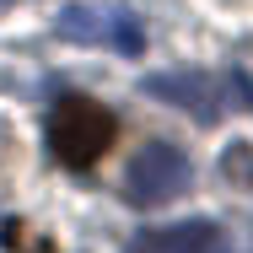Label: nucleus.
Wrapping results in <instances>:
<instances>
[{
    "label": "nucleus",
    "mask_w": 253,
    "mask_h": 253,
    "mask_svg": "<svg viewBox=\"0 0 253 253\" xmlns=\"http://www.w3.org/2000/svg\"><path fill=\"white\" fill-rule=\"evenodd\" d=\"M113 135H119V119L92 97H59L49 108V151L59 167H92L102 162V151L113 146Z\"/></svg>",
    "instance_id": "f257e3e1"
},
{
    "label": "nucleus",
    "mask_w": 253,
    "mask_h": 253,
    "mask_svg": "<svg viewBox=\"0 0 253 253\" xmlns=\"http://www.w3.org/2000/svg\"><path fill=\"white\" fill-rule=\"evenodd\" d=\"M189 178H194L189 156L178 151V146H167V140H151V146H140V151L129 156V167H124V200L135 205V210H156V205L178 200L189 189Z\"/></svg>",
    "instance_id": "f03ea898"
},
{
    "label": "nucleus",
    "mask_w": 253,
    "mask_h": 253,
    "mask_svg": "<svg viewBox=\"0 0 253 253\" xmlns=\"http://www.w3.org/2000/svg\"><path fill=\"white\" fill-rule=\"evenodd\" d=\"M54 33L65 43H108L124 54L146 49V33H140L135 11H124V5H70V11H59Z\"/></svg>",
    "instance_id": "7ed1b4c3"
},
{
    "label": "nucleus",
    "mask_w": 253,
    "mask_h": 253,
    "mask_svg": "<svg viewBox=\"0 0 253 253\" xmlns=\"http://www.w3.org/2000/svg\"><path fill=\"white\" fill-rule=\"evenodd\" d=\"M140 92H151V97L172 102V108H183L194 124H215L221 113H226V97H221V81H210L205 70H172V76H146L140 81Z\"/></svg>",
    "instance_id": "20e7f679"
},
{
    "label": "nucleus",
    "mask_w": 253,
    "mask_h": 253,
    "mask_svg": "<svg viewBox=\"0 0 253 253\" xmlns=\"http://www.w3.org/2000/svg\"><path fill=\"white\" fill-rule=\"evenodd\" d=\"M124 253H221V226H215V221L151 226V232H135V243Z\"/></svg>",
    "instance_id": "39448f33"
},
{
    "label": "nucleus",
    "mask_w": 253,
    "mask_h": 253,
    "mask_svg": "<svg viewBox=\"0 0 253 253\" xmlns=\"http://www.w3.org/2000/svg\"><path fill=\"white\" fill-rule=\"evenodd\" d=\"M5 5H16V0H0V11H5Z\"/></svg>",
    "instance_id": "423d86ee"
}]
</instances>
